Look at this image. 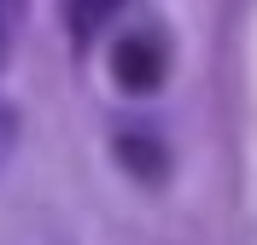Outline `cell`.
Masks as SVG:
<instances>
[{
	"label": "cell",
	"mask_w": 257,
	"mask_h": 245,
	"mask_svg": "<svg viewBox=\"0 0 257 245\" xmlns=\"http://www.w3.org/2000/svg\"><path fill=\"white\" fill-rule=\"evenodd\" d=\"M164 41L158 35H123L117 41V59H111V70H117V82L123 88H135V94H146V88H158L164 82Z\"/></svg>",
	"instance_id": "obj_1"
},
{
	"label": "cell",
	"mask_w": 257,
	"mask_h": 245,
	"mask_svg": "<svg viewBox=\"0 0 257 245\" xmlns=\"http://www.w3.org/2000/svg\"><path fill=\"white\" fill-rule=\"evenodd\" d=\"M117 6H123V0H64V18H70V30L88 41V35H94L99 24L117 12Z\"/></svg>",
	"instance_id": "obj_2"
},
{
	"label": "cell",
	"mask_w": 257,
	"mask_h": 245,
	"mask_svg": "<svg viewBox=\"0 0 257 245\" xmlns=\"http://www.w3.org/2000/svg\"><path fill=\"white\" fill-rule=\"evenodd\" d=\"M123 163H135V169H146V175H158V169H164L158 146H152V140H141V134H135V140H123Z\"/></svg>",
	"instance_id": "obj_3"
},
{
	"label": "cell",
	"mask_w": 257,
	"mask_h": 245,
	"mask_svg": "<svg viewBox=\"0 0 257 245\" xmlns=\"http://www.w3.org/2000/svg\"><path fill=\"white\" fill-rule=\"evenodd\" d=\"M18 18H24V0H0V65H6V53H12Z\"/></svg>",
	"instance_id": "obj_4"
},
{
	"label": "cell",
	"mask_w": 257,
	"mask_h": 245,
	"mask_svg": "<svg viewBox=\"0 0 257 245\" xmlns=\"http://www.w3.org/2000/svg\"><path fill=\"white\" fill-rule=\"evenodd\" d=\"M12 129H18L12 111H0V158H6V146H12Z\"/></svg>",
	"instance_id": "obj_5"
}]
</instances>
